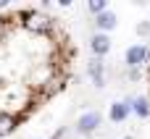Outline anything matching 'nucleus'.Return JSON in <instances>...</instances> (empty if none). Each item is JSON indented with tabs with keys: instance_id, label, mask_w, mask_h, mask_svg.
I'll list each match as a JSON object with an SVG mask.
<instances>
[{
	"instance_id": "2",
	"label": "nucleus",
	"mask_w": 150,
	"mask_h": 139,
	"mask_svg": "<svg viewBox=\"0 0 150 139\" xmlns=\"http://www.w3.org/2000/svg\"><path fill=\"white\" fill-rule=\"evenodd\" d=\"M148 55H150V47L134 45V47H129V50H127V55H124V58H127V66H132V68H134V66H140Z\"/></svg>"
},
{
	"instance_id": "3",
	"label": "nucleus",
	"mask_w": 150,
	"mask_h": 139,
	"mask_svg": "<svg viewBox=\"0 0 150 139\" xmlns=\"http://www.w3.org/2000/svg\"><path fill=\"white\" fill-rule=\"evenodd\" d=\"M98 124H100V116H98V113H84V116L79 118V124H76V126H79V131H82V134H90V131H95V129H98Z\"/></svg>"
},
{
	"instance_id": "8",
	"label": "nucleus",
	"mask_w": 150,
	"mask_h": 139,
	"mask_svg": "<svg viewBox=\"0 0 150 139\" xmlns=\"http://www.w3.org/2000/svg\"><path fill=\"white\" fill-rule=\"evenodd\" d=\"M127 113H129V105H127V102H113V105H111V121L119 124V121L127 118Z\"/></svg>"
},
{
	"instance_id": "4",
	"label": "nucleus",
	"mask_w": 150,
	"mask_h": 139,
	"mask_svg": "<svg viewBox=\"0 0 150 139\" xmlns=\"http://www.w3.org/2000/svg\"><path fill=\"white\" fill-rule=\"evenodd\" d=\"M90 47H92L95 55H105V53L111 50V39H108V34H95L92 42H90Z\"/></svg>"
},
{
	"instance_id": "9",
	"label": "nucleus",
	"mask_w": 150,
	"mask_h": 139,
	"mask_svg": "<svg viewBox=\"0 0 150 139\" xmlns=\"http://www.w3.org/2000/svg\"><path fill=\"white\" fill-rule=\"evenodd\" d=\"M132 108H134V113H137L140 118H148V116H150V105H148L145 97H137V100L132 102Z\"/></svg>"
},
{
	"instance_id": "7",
	"label": "nucleus",
	"mask_w": 150,
	"mask_h": 139,
	"mask_svg": "<svg viewBox=\"0 0 150 139\" xmlns=\"http://www.w3.org/2000/svg\"><path fill=\"white\" fill-rule=\"evenodd\" d=\"M95 24H98V29H113V26H116V16H113L111 11H103V13L95 18Z\"/></svg>"
},
{
	"instance_id": "5",
	"label": "nucleus",
	"mask_w": 150,
	"mask_h": 139,
	"mask_svg": "<svg viewBox=\"0 0 150 139\" xmlns=\"http://www.w3.org/2000/svg\"><path fill=\"white\" fill-rule=\"evenodd\" d=\"M90 76H92L95 87L103 84V63H100V58H92V60H90Z\"/></svg>"
},
{
	"instance_id": "12",
	"label": "nucleus",
	"mask_w": 150,
	"mask_h": 139,
	"mask_svg": "<svg viewBox=\"0 0 150 139\" xmlns=\"http://www.w3.org/2000/svg\"><path fill=\"white\" fill-rule=\"evenodd\" d=\"M127 139H129V137H127Z\"/></svg>"
},
{
	"instance_id": "10",
	"label": "nucleus",
	"mask_w": 150,
	"mask_h": 139,
	"mask_svg": "<svg viewBox=\"0 0 150 139\" xmlns=\"http://www.w3.org/2000/svg\"><path fill=\"white\" fill-rule=\"evenodd\" d=\"M90 11H92V13H98V16H100V13H103V11H105V3H103V0H92V3H90Z\"/></svg>"
},
{
	"instance_id": "11",
	"label": "nucleus",
	"mask_w": 150,
	"mask_h": 139,
	"mask_svg": "<svg viewBox=\"0 0 150 139\" xmlns=\"http://www.w3.org/2000/svg\"><path fill=\"white\" fill-rule=\"evenodd\" d=\"M137 32H140V34H148V32H150V24H140Z\"/></svg>"
},
{
	"instance_id": "6",
	"label": "nucleus",
	"mask_w": 150,
	"mask_h": 139,
	"mask_svg": "<svg viewBox=\"0 0 150 139\" xmlns=\"http://www.w3.org/2000/svg\"><path fill=\"white\" fill-rule=\"evenodd\" d=\"M16 118L11 116V113H0V137H5V134H11L13 129H16Z\"/></svg>"
},
{
	"instance_id": "1",
	"label": "nucleus",
	"mask_w": 150,
	"mask_h": 139,
	"mask_svg": "<svg viewBox=\"0 0 150 139\" xmlns=\"http://www.w3.org/2000/svg\"><path fill=\"white\" fill-rule=\"evenodd\" d=\"M24 24L29 26V29H40V32H45V29H50L53 26V21L55 18H47V16H42V13H37V11H26L24 13Z\"/></svg>"
}]
</instances>
